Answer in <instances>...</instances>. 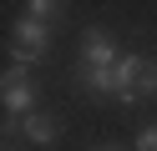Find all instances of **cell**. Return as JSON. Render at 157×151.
I'll return each mask as SVG.
<instances>
[{
  "label": "cell",
  "mask_w": 157,
  "mask_h": 151,
  "mask_svg": "<svg viewBox=\"0 0 157 151\" xmlns=\"http://www.w3.org/2000/svg\"><path fill=\"white\" fill-rule=\"evenodd\" d=\"M117 40L106 35L101 25H91L81 35V66H76V81H81L91 96H112V76H117Z\"/></svg>",
  "instance_id": "cell-1"
},
{
  "label": "cell",
  "mask_w": 157,
  "mask_h": 151,
  "mask_svg": "<svg viewBox=\"0 0 157 151\" xmlns=\"http://www.w3.org/2000/svg\"><path fill=\"white\" fill-rule=\"evenodd\" d=\"M112 96L117 101H147L157 96V60L152 56H122L112 76Z\"/></svg>",
  "instance_id": "cell-2"
},
{
  "label": "cell",
  "mask_w": 157,
  "mask_h": 151,
  "mask_svg": "<svg viewBox=\"0 0 157 151\" xmlns=\"http://www.w3.org/2000/svg\"><path fill=\"white\" fill-rule=\"evenodd\" d=\"M0 101H5V111L21 116V121L36 111V81L25 76V66H10V70H5V81H0Z\"/></svg>",
  "instance_id": "cell-3"
},
{
  "label": "cell",
  "mask_w": 157,
  "mask_h": 151,
  "mask_svg": "<svg viewBox=\"0 0 157 151\" xmlns=\"http://www.w3.org/2000/svg\"><path fill=\"white\" fill-rule=\"evenodd\" d=\"M46 45H51V30H46V20H41V15L15 20V40H10L15 60H41V56H46Z\"/></svg>",
  "instance_id": "cell-4"
},
{
  "label": "cell",
  "mask_w": 157,
  "mask_h": 151,
  "mask_svg": "<svg viewBox=\"0 0 157 151\" xmlns=\"http://www.w3.org/2000/svg\"><path fill=\"white\" fill-rule=\"evenodd\" d=\"M21 131H25V136L36 141V146H51V141H56V131H61V126H56V116H46V111H31V116L21 121Z\"/></svg>",
  "instance_id": "cell-5"
},
{
  "label": "cell",
  "mask_w": 157,
  "mask_h": 151,
  "mask_svg": "<svg viewBox=\"0 0 157 151\" xmlns=\"http://www.w3.org/2000/svg\"><path fill=\"white\" fill-rule=\"evenodd\" d=\"M137 151H157V121L137 131Z\"/></svg>",
  "instance_id": "cell-6"
},
{
  "label": "cell",
  "mask_w": 157,
  "mask_h": 151,
  "mask_svg": "<svg viewBox=\"0 0 157 151\" xmlns=\"http://www.w3.org/2000/svg\"><path fill=\"white\" fill-rule=\"evenodd\" d=\"M51 10H56L51 0H31V15H41V20H51Z\"/></svg>",
  "instance_id": "cell-7"
},
{
  "label": "cell",
  "mask_w": 157,
  "mask_h": 151,
  "mask_svg": "<svg viewBox=\"0 0 157 151\" xmlns=\"http://www.w3.org/2000/svg\"><path fill=\"white\" fill-rule=\"evenodd\" d=\"M96 151H127V146H96Z\"/></svg>",
  "instance_id": "cell-8"
}]
</instances>
